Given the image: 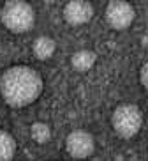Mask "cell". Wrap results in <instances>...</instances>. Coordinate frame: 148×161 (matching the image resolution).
<instances>
[{"label":"cell","mask_w":148,"mask_h":161,"mask_svg":"<svg viewBox=\"0 0 148 161\" xmlns=\"http://www.w3.org/2000/svg\"><path fill=\"white\" fill-rule=\"evenodd\" d=\"M44 81L30 66H11L0 75V96L13 108H25L43 94Z\"/></svg>","instance_id":"1"},{"label":"cell","mask_w":148,"mask_h":161,"mask_svg":"<svg viewBox=\"0 0 148 161\" xmlns=\"http://www.w3.org/2000/svg\"><path fill=\"white\" fill-rule=\"evenodd\" d=\"M0 19L13 34H25L35 25V11L27 0H7L0 7Z\"/></svg>","instance_id":"2"},{"label":"cell","mask_w":148,"mask_h":161,"mask_svg":"<svg viewBox=\"0 0 148 161\" xmlns=\"http://www.w3.org/2000/svg\"><path fill=\"white\" fill-rule=\"evenodd\" d=\"M111 126L120 138H134L143 128V112L134 103L118 104L111 114Z\"/></svg>","instance_id":"3"},{"label":"cell","mask_w":148,"mask_h":161,"mask_svg":"<svg viewBox=\"0 0 148 161\" xmlns=\"http://www.w3.org/2000/svg\"><path fill=\"white\" fill-rule=\"evenodd\" d=\"M65 151L74 159H86L95 151V140L85 129H74L65 138Z\"/></svg>","instance_id":"4"},{"label":"cell","mask_w":148,"mask_h":161,"mask_svg":"<svg viewBox=\"0 0 148 161\" xmlns=\"http://www.w3.org/2000/svg\"><path fill=\"white\" fill-rule=\"evenodd\" d=\"M134 18H136V9L127 0H111L106 7V21L115 30L129 29Z\"/></svg>","instance_id":"5"},{"label":"cell","mask_w":148,"mask_h":161,"mask_svg":"<svg viewBox=\"0 0 148 161\" xmlns=\"http://www.w3.org/2000/svg\"><path fill=\"white\" fill-rule=\"evenodd\" d=\"M94 16V5L88 0H69L64 7V19L71 27H81Z\"/></svg>","instance_id":"6"},{"label":"cell","mask_w":148,"mask_h":161,"mask_svg":"<svg viewBox=\"0 0 148 161\" xmlns=\"http://www.w3.org/2000/svg\"><path fill=\"white\" fill-rule=\"evenodd\" d=\"M32 52L35 55V58H39V60H48L57 52V43H55V39L48 37V36H39L32 44Z\"/></svg>","instance_id":"7"},{"label":"cell","mask_w":148,"mask_h":161,"mask_svg":"<svg viewBox=\"0 0 148 161\" xmlns=\"http://www.w3.org/2000/svg\"><path fill=\"white\" fill-rule=\"evenodd\" d=\"M95 62H97V55L92 50H78V52L72 53V57H71L72 67L79 73L90 71L92 67L95 66Z\"/></svg>","instance_id":"8"},{"label":"cell","mask_w":148,"mask_h":161,"mask_svg":"<svg viewBox=\"0 0 148 161\" xmlns=\"http://www.w3.org/2000/svg\"><path fill=\"white\" fill-rule=\"evenodd\" d=\"M16 140L9 131L0 129V161H13L16 156Z\"/></svg>","instance_id":"9"},{"label":"cell","mask_w":148,"mask_h":161,"mask_svg":"<svg viewBox=\"0 0 148 161\" xmlns=\"http://www.w3.org/2000/svg\"><path fill=\"white\" fill-rule=\"evenodd\" d=\"M30 136H32L33 142H37L39 145H43V143L49 142V138H51V128H49L46 122H33L32 128H30Z\"/></svg>","instance_id":"10"},{"label":"cell","mask_w":148,"mask_h":161,"mask_svg":"<svg viewBox=\"0 0 148 161\" xmlns=\"http://www.w3.org/2000/svg\"><path fill=\"white\" fill-rule=\"evenodd\" d=\"M139 81H141V85H143L145 90H148V60L145 62L141 69H139Z\"/></svg>","instance_id":"11"}]
</instances>
